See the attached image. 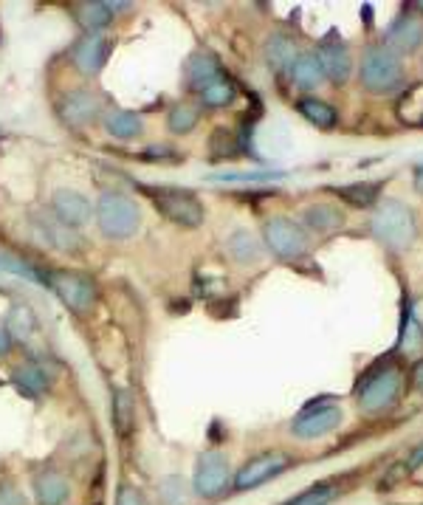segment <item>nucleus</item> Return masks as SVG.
<instances>
[{
    "label": "nucleus",
    "instance_id": "7c9ffc66",
    "mask_svg": "<svg viewBox=\"0 0 423 505\" xmlns=\"http://www.w3.org/2000/svg\"><path fill=\"white\" fill-rule=\"evenodd\" d=\"M133 418H136V404H133L127 390H119L117 396H113V421H117V430L122 435L130 432Z\"/></svg>",
    "mask_w": 423,
    "mask_h": 505
},
{
    "label": "nucleus",
    "instance_id": "cd10ccee",
    "mask_svg": "<svg viewBox=\"0 0 423 505\" xmlns=\"http://www.w3.org/2000/svg\"><path fill=\"white\" fill-rule=\"evenodd\" d=\"M235 96H237L235 83L229 80L226 74H220L215 83L201 91V102H203L206 108H229V105L235 102Z\"/></svg>",
    "mask_w": 423,
    "mask_h": 505
},
{
    "label": "nucleus",
    "instance_id": "bb28decb",
    "mask_svg": "<svg viewBox=\"0 0 423 505\" xmlns=\"http://www.w3.org/2000/svg\"><path fill=\"white\" fill-rule=\"evenodd\" d=\"M297 108H299V113L305 116L307 122L322 127V130H331L336 125V119H339L333 105H328L324 100H316V96H305V100L297 102Z\"/></svg>",
    "mask_w": 423,
    "mask_h": 505
},
{
    "label": "nucleus",
    "instance_id": "58836bf2",
    "mask_svg": "<svg viewBox=\"0 0 423 505\" xmlns=\"http://www.w3.org/2000/svg\"><path fill=\"white\" fill-rule=\"evenodd\" d=\"M415 192H420V196H423V167L415 170Z\"/></svg>",
    "mask_w": 423,
    "mask_h": 505
},
{
    "label": "nucleus",
    "instance_id": "4c0bfd02",
    "mask_svg": "<svg viewBox=\"0 0 423 505\" xmlns=\"http://www.w3.org/2000/svg\"><path fill=\"white\" fill-rule=\"evenodd\" d=\"M412 379H415V387H418V390L423 393V359L415 364V370H412Z\"/></svg>",
    "mask_w": 423,
    "mask_h": 505
},
{
    "label": "nucleus",
    "instance_id": "6e6552de",
    "mask_svg": "<svg viewBox=\"0 0 423 505\" xmlns=\"http://www.w3.org/2000/svg\"><path fill=\"white\" fill-rule=\"evenodd\" d=\"M263 238H265V246L272 248V255L285 263H294L307 255L305 229L294 223L291 218H272L263 226Z\"/></svg>",
    "mask_w": 423,
    "mask_h": 505
},
{
    "label": "nucleus",
    "instance_id": "f3484780",
    "mask_svg": "<svg viewBox=\"0 0 423 505\" xmlns=\"http://www.w3.org/2000/svg\"><path fill=\"white\" fill-rule=\"evenodd\" d=\"M223 71H220V63L215 60V57H212L209 51H195L186 60V85L192 88V91H203V88H209L212 83L218 80Z\"/></svg>",
    "mask_w": 423,
    "mask_h": 505
},
{
    "label": "nucleus",
    "instance_id": "4468645a",
    "mask_svg": "<svg viewBox=\"0 0 423 505\" xmlns=\"http://www.w3.org/2000/svg\"><path fill=\"white\" fill-rule=\"evenodd\" d=\"M110 57V40L105 34H85L80 43L73 46V65L85 76H96Z\"/></svg>",
    "mask_w": 423,
    "mask_h": 505
},
{
    "label": "nucleus",
    "instance_id": "39448f33",
    "mask_svg": "<svg viewBox=\"0 0 423 505\" xmlns=\"http://www.w3.org/2000/svg\"><path fill=\"white\" fill-rule=\"evenodd\" d=\"M147 196L152 198V206H156L159 215H164L167 221L178 223L184 229H198L206 221V206L201 204L195 192H189V189L156 187V189H150Z\"/></svg>",
    "mask_w": 423,
    "mask_h": 505
},
{
    "label": "nucleus",
    "instance_id": "5701e85b",
    "mask_svg": "<svg viewBox=\"0 0 423 505\" xmlns=\"http://www.w3.org/2000/svg\"><path fill=\"white\" fill-rule=\"evenodd\" d=\"M297 60V43L288 34H272L265 43V63L274 71H285L291 68Z\"/></svg>",
    "mask_w": 423,
    "mask_h": 505
},
{
    "label": "nucleus",
    "instance_id": "a878e982",
    "mask_svg": "<svg viewBox=\"0 0 423 505\" xmlns=\"http://www.w3.org/2000/svg\"><path fill=\"white\" fill-rule=\"evenodd\" d=\"M198 122H201V105H195V102H176L167 113V127L176 135L192 133Z\"/></svg>",
    "mask_w": 423,
    "mask_h": 505
},
{
    "label": "nucleus",
    "instance_id": "c756f323",
    "mask_svg": "<svg viewBox=\"0 0 423 505\" xmlns=\"http://www.w3.org/2000/svg\"><path fill=\"white\" fill-rule=\"evenodd\" d=\"M378 189H381L378 181H361V184L339 187L336 196H339L341 201L353 204V206H370V204H376V198H378Z\"/></svg>",
    "mask_w": 423,
    "mask_h": 505
},
{
    "label": "nucleus",
    "instance_id": "a211bd4d",
    "mask_svg": "<svg viewBox=\"0 0 423 505\" xmlns=\"http://www.w3.org/2000/svg\"><path fill=\"white\" fill-rule=\"evenodd\" d=\"M12 379H14L17 393L26 396V398H40V396H46V393H48V384H51V379H48V373H46V367L34 364V361L17 364L14 373H12Z\"/></svg>",
    "mask_w": 423,
    "mask_h": 505
},
{
    "label": "nucleus",
    "instance_id": "aec40b11",
    "mask_svg": "<svg viewBox=\"0 0 423 505\" xmlns=\"http://www.w3.org/2000/svg\"><path fill=\"white\" fill-rule=\"evenodd\" d=\"M105 130L113 135V139L130 142V139H136V135L144 133V119L133 110H110L105 116Z\"/></svg>",
    "mask_w": 423,
    "mask_h": 505
},
{
    "label": "nucleus",
    "instance_id": "f257e3e1",
    "mask_svg": "<svg viewBox=\"0 0 423 505\" xmlns=\"http://www.w3.org/2000/svg\"><path fill=\"white\" fill-rule=\"evenodd\" d=\"M96 226L108 240H130L142 229V206L125 192H102L93 206Z\"/></svg>",
    "mask_w": 423,
    "mask_h": 505
},
{
    "label": "nucleus",
    "instance_id": "f03ea898",
    "mask_svg": "<svg viewBox=\"0 0 423 505\" xmlns=\"http://www.w3.org/2000/svg\"><path fill=\"white\" fill-rule=\"evenodd\" d=\"M373 238L393 251L410 248L418 238V221L412 209L395 198L384 201L373 215Z\"/></svg>",
    "mask_w": 423,
    "mask_h": 505
},
{
    "label": "nucleus",
    "instance_id": "e433bc0d",
    "mask_svg": "<svg viewBox=\"0 0 423 505\" xmlns=\"http://www.w3.org/2000/svg\"><path fill=\"white\" fill-rule=\"evenodd\" d=\"M9 351H12V336H9L6 325L0 322V359H4V356H9Z\"/></svg>",
    "mask_w": 423,
    "mask_h": 505
},
{
    "label": "nucleus",
    "instance_id": "72a5a7b5",
    "mask_svg": "<svg viewBox=\"0 0 423 505\" xmlns=\"http://www.w3.org/2000/svg\"><path fill=\"white\" fill-rule=\"evenodd\" d=\"M0 274H17V277L37 280V274H34V271H31L23 260H17V257L6 255V251H0Z\"/></svg>",
    "mask_w": 423,
    "mask_h": 505
},
{
    "label": "nucleus",
    "instance_id": "f8f14e48",
    "mask_svg": "<svg viewBox=\"0 0 423 505\" xmlns=\"http://www.w3.org/2000/svg\"><path fill=\"white\" fill-rule=\"evenodd\" d=\"M51 212L54 218L68 229H80L91 223L93 218V204L76 189H56L51 196Z\"/></svg>",
    "mask_w": 423,
    "mask_h": 505
},
{
    "label": "nucleus",
    "instance_id": "ea45409f",
    "mask_svg": "<svg viewBox=\"0 0 423 505\" xmlns=\"http://www.w3.org/2000/svg\"><path fill=\"white\" fill-rule=\"evenodd\" d=\"M412 6H415V9H423V4H412Z\"/></svg>",
    "mask_w": 423,
    "mask_h": 505
},
{
    "label": "nucleus",
    "instance_id": "b1692460",
    "mask_svg": "<svg viewBox=\"0 0 423 505\" xmlns=\"http://www.w3.org/2000/svg\"><path fill=\"white\" fill-rule=\"evenodd\" d=\"M226 251H229V257H232L235 263L248 266V263H257V260H260L263 246H260V240H257L248 229H237L235 235L229 238Z\"/></svg>",
    "mask_w": 423,
    "mask_h": 505
},
{
    "label": "nucleus",
    "instance_id": "2eb2a0df",
    "mask_svg": "<svg viewBox=\"0 0 423 505\" xmlns=\"http://www.w3.org/2000/svg\"><path fill=\"white\" fill-rule=\"evenodd\" d=\"M423 43V21L415 14H401L387 29V48L395 54H412Z\"/></svg>",
    "mask_w": 423,
    "mask_h": 505
},
{
    "label": "nucleus",
    "instance_id": "f704fd0d",
    "mask_svg": "<svg viewBox=\"0 0 423 505\" xmlns=\"http://www.w3.org/2000/svg\"><path fill=\"white\" fill-rule=\"evenodd\" d=\"M0 505H31L26 492L17 489L14 483H0Z\"/></svg>",
    "mask_w": 423,
    "mask_h": 505
},
{
    "label": "nucleus",
    "instance_id": "7ed1b4c3",
    "mask_svg": "<svg viewBox=\"0 0 423 505\" xmlns=\"http://www.w3.org/2000/svg\"><path fill=\"white\" fill-rule=\"evenodd\" d=\"M407 83L401 57L387 46H367L361 57V85L376 96L393 93Z\"/></svg>",
    "mask_w": 423,
    "mask_h": 505
},
{
    "label": "nucleus",
    "instance_id": "c85d7f7f",
    "mask_svg": "<svg viewBox=\"0 0 423 505\" xmlns=\"http://www.w3.org/2000/svg\"><path fill=\"white\" fill-rule=\"evenodd\" d=\"M159 505H186L189 502V485L181 475H167L156 483Z\"/></svg>",
    "mask_w": 423,
    "mask_h": 505
},
{
    "label": "nucleus",
    "instance_id": "9b49d317",
    "mask_svg": "<svg viewBox=\"0 0 423 505\" xmlns=\"http://www.w3.org/2000/svg\"><path fill=\"white\" fill-rule=\"evenodd\" d=\"M288 466H291V455L285 452H263L257 455L255 460H248L243 469L235 475V489L237 492H252V489H260L263 483L274 480L277 475H282Z\"/></svg>",
    "mask_w": 423,
    "mask_h": 505
},
{
    "label": "nucleus",
    "instance_id": "2f4dec72",
    "mask_svg": "<svg viewBox=\"0 0 423 505\" xmlns=\"http://www.w3.org/2000/svg\"><path fill=\"white\" fill-rule=\"evenodd\" d=\"M333 497H336L333 485H328V483H314L311 489L299 492L297 497H291V500L282 502V505H331Z\"/></svg>",
    "mask_w": 423,
    "mask_h": 505
},
{
    "label": "nucleus",
    "instance_id": "ddd939ff",
    "mask_svg": "<svg viewBox=\"0 0 423 505\" xmlns=\"http://www.w3.org/2000/svg\"><path fill=\"white\" fill-rule=\"evenodd\" d=\"M31 492L37 505H68L71 480L56 469H40L31 477Z\"/></svg>",
    "mask_w": 423,
    "mask_h": 505
},
{
    "label": "nucleus",
    "instance_id": "393cba45",
    "mask_svg": "<svg viewBox=\"0 0 423 505\" xmlns=\"http://www.w3.org/2000/svg\"><path fill=\"white\" fill-rule=\"evenodd\" d=\"M6 330H9V336L12 342L14 339H21V342H29L34 334H37V317H34V310L29 305H12L9 308V317H6Z\"/></svg>",
    "mask_w": 423,
    "mask_h": 505
},
{
    "label": "nucleus",
    "instance_id": "20e7f679",
    "mask_svg": "<svg viewBox=\"0 0 423 505\" xmlns=\"http://www.w3.org/2000/svg\"><path fill=\"white\" fill-rule=\"evenodd\" d=\"M358 404L364 413H384L398 401L401 396V370L393 361H381L370 367L358 381Z\"/></svg>",
    "mask_w": 423,
    "mask_h": 505
},
{
    "label": "nucleus",
    "instance_id": "473e14b6",
    "mask_svg": "<svg viewBox=\"0 0 423 505\" xmlns=\"http://www.w3.org/2000/svg\"><path fill=\"white\" fill-rule=\"evenodd\" d=\"M212 159H235L237 155V142L232 139V133H226V130H218L215 135H212Z\"/></svg>",
    "mask_w": 423,
    "mask_h": 505
},
{
    "label": "nucleus",
    "instance_id": "dca6fc26",
    "mask_svg": "<svg viewBox=\"0 0 423 505\" xmlns=\"http://www.w3.org/2000/svg\"><path fill=\"white\" fill-rule=\"evenodd\" d=\"M316 57L322 60L324 76H331L336 85H344L350 80L353 74V57L348 51V46L339 43V40H324L316 51Z\"/></svg>",
    "mask_w": 423,
    "mask_h": 505
},
{
    "label": "nucleus",
    "instance_id": "1a4fd4ad",
    "mask_svg": "<svg viewBox=\"0 0 423 505\" xmlns=\"http://www.w3.org/2000/svg\"><path fill=\"white\" fill-rule=\"evenodd\" d=\"M341 421H344V413L339 404L319 401V404L305 406V410L291 421V432L302 440H314V438H322V435L339 430Z\"/></svg>",
    "mask_w": 423,
    "mask_h": 505
},
{
    "label": "nucleus",
    "instance_id": "412c9836",
    "mask_svg": "<svg viewBox=\"0 0 423 505\" xmlns=\"http://www.w3.org/2000/svg\"><path fill=\"white\" fill-rule=\"evenodd\" d=\"M302 218L316 235H331V231H336L344 223V212L331 204H314L302 212Z\"/></svg>",
    "mask_w": 423,
    "mask_h": 505
},
{
    "label": "nucleus",
    "instance_id": "c9c22d12",
    "mask_svg": "<svg viewBox=\"0 0 423 505\" xmlns=\"http://www.w3.org/2000/svg\"><path fill=\"white\" fill-rule=\"evenodd\" d=\"M117 505H150V500L144 497V492H142V489H136V485L125 483L122 489H119Z\"/></svg>",
    "mask_w": 423,
    "mask_h": 505
},
{
    "label": "nucleus",
    "instance_id": "0eeeda50",
    "mask_svg": "<svg viewBox=\"0 0 423 505\" xmlns=\"http://www.w3.org/2000/svg\"><path fill=\"white\" fill-rule=\"evenodd\" d=\"M48 285L71 314L82 317L96 305V285L82 271H51Z\"/></svg>",
    "mask_w": 423,
    "mask_h": 505
},
{
    "label": "nucleus",
    "instance_id": "6ab92c4d",
    "mask_svg": "<svg viewBox=\"0 0 423 505\" xmlns=\"http://www.w3.org/2000/svg\"><path fill=\"white\" fill-rule=\"evenodd\" d=\"M291 80L299 91H316L328 76H324L319 57L314 51H305V54H297V60L291 65Z\"/></svg>",
    "mask_w": 423,
    "mask_h": 505
},
{
    "label": "nucleus",
    "instance_id": "4be33fe9",
    "mask_svg": "<svg viewBox=\"0 0 423 505\" xmlns=\"http://www.w3.org/2000/svg\"><path fill=\"white\" fill-rule=\"evenodd\" d=\"M113 9H117V4H99V0H91V4L76 6V21H80V26L88 34H99L102 29L110 26Z\"/></svg>",
    "mask_w": 423,
    "mask_h": 505
},
{
    "label": "nucleus",
    "instance_id": "423d86ee",
    "mask_svg": "<svg viewBox=\"0 0 423 505\" xmlns=\"http://www.w3.org/2000/svg\"><path fill=\"white\" fill-rule=\"evenodd\" d=\"M232 485V466L229 457L218 449H209L198 457L195 475H192V492L203 500H218Z\"/></svg>",
    "mask_w": 423,
    "mask_h": 505
},
{
    "label": "nucleus",
    "instance_id": "9d476101",
    "mask_svg": "<svg viewBox=\"0 0 423 505\" xmlns=\"http://www.w3.org/2000/svg\"><path fill=\"white\" fill-rule=\"evenodd\" d=\"M56 110H60V119L73 127V130H82V127H91L99 122L102 116V96L91 91V88H73L68 93H63L60 105H56Z\"/></svg>",
    "mask_w": 423,
    "mask_h": 505
}]
</instances>
